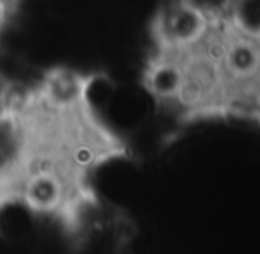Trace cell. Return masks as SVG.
I'll return each mask as SVG.
<instances>
[{
    "mask_svg": "<svg viewBox=\"0 0 260 254\" xmlns=\"http://www.w3.org/2000/svg\"><path fill=\"white\" fill-rule=\"evenodd\" d=\"M219 22L191 0H168L152 22L155 52L180 54L202 45Z\"/></svg>",
    "mask_w": 260,
    "mask_h": 254,
    "instance_id": "cell-1",
    "label": "cell"
},
{
    "mask_svg": "<svg viewBox=\"0 0 260 254\" xmlns=\"http://www.w3.org/2000/svg\"><path fill=\"white\" fill-rule=\"evenodd\" d=\"M9 9H11V8L6 4L4 0H0V30H2V27H4V22H6V18H8Z\"/></svg>",
    "mask_w": 260,
    "mask_h": 254,
    "instance_id": "cell-3",
    "label": "cell"
},
{
    "mask_svg": "<svg viewBox=\"0 0 260 254\" xmlns=\"http://www.w3.org/2000/svg\"><path fill=\"white\" fill-rule=\"evenodd\" d=\"M30 93L32 86H27L0 69V128L22 114L30 100Z\"/></svg>",
    "mask_w": 260,
    "mask_h": 254,
    "instance_id": "cell-2",
    "label": "cell"
}]
</instances>
